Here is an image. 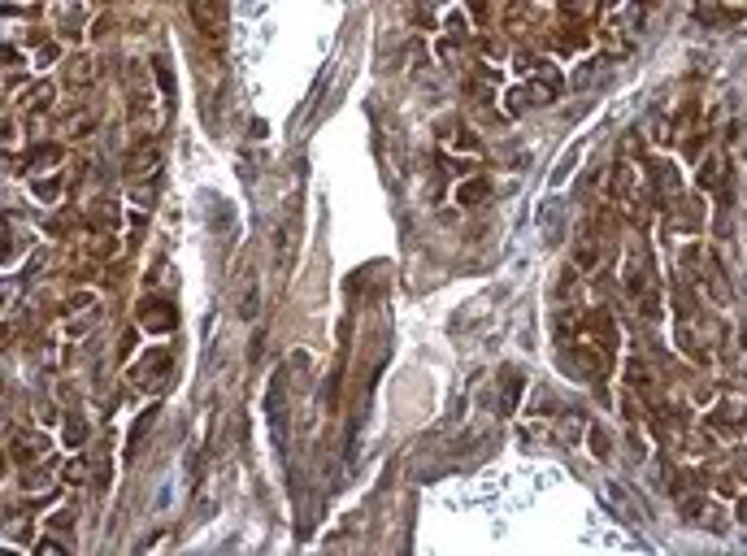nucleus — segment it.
<instances>
[{"mask_svg": "<svg viewBox=\"0 0 747 556\" xmlns=\"http://www.w3.org/2000/svg\"><path fill=\"white\" fill-rule=\"evenodd\" d=\"M53 161H61V144H44L35 153V166H53Z\"/></svg>", "mask_w": 747, "mask_h": 556, "instance_id": "nucleus-13", "label": "nucleus"}, {"mask_svg": "<svg viewBox=\"0 0 747 556\" xmlns=\"http://www.w3.org/2000/svg\"><path fill=\"white\" fill-rule=\"evenodd\" d=\"M187 9H191V22L200 26L204 40H222V31H226V0H187Z\"/></svg>", "mask_w": 747, "mask_h": 556, "instance_id": "nucleus-1", "label": "nucleus"}, {"mask_svg": "<svg viewBox=\"0 0 747 556\" xmlns=\"http://www.w3.org/2000/svg\"><path fill=\"white\" fill-rule=\"evenodd\" d=\"M35 556H66V548H61V544H53V539H44V544L35 548Z\"/></svg>", "mask_w": 747, "mask_h": 556, "instance_id": "nucleus-18", "label": "nucleus"}, {"mask_svg": "<svg viewBox=\"0 0 747 556\" xmlns=\"http://www.w3.org/2000/svg\"><path fill=\"white\" fill-rule=\"evenodd\" d=\"M265 417H270V426H274V435L283 439V422H287V374L279 370L270 379V396H265Z\"/></svg>", "mask_w": 747, "mask_h": 556, "instance_id": "nucleus-3", "label": "nucleus"}, {"mask_svg": "<svg viewBox=\"0 0 747 556\" xmlns=\"http://www.w3.org/2000/svg\"><path fill=\"white\" fill-rule=\"evenodd\" d=\"M534 101L539 105H547V101H556V92H561V78H556V70L552 65H539V78H534Z\"/></svg>", "mask_w": 747, "mask_h": 556, "instance_id": "nucleus-5", "label": "nucleus"}, {"mask_svg": "<svg viewBox=\"0 0 747 556\" xmlns=\"http://www.w3.org/2000/svg\"><path fill=\"white\" fill-rule=\"evenodd\" d=\"M83 130H91V113H87V118H74V122H70V135H83Z\"/></svg>", "mask_w": 747, "mask_h": 556, "instance_id": "nucleus-19", "label": "nucleus"}, {"mask_svg": "<svg viewBox=\"0 0 747 556\" xmlns=\"http://www.w3.org/2000/svg\"><path fill=\"white\" fill-rule=\"evenodd\" d=\"M148 170H157V144L152 139L131 153V174H148Z\"/></svg>", "mask_w": 747, "mask_h": 556, "instance_id": "nucleus-9", "label": "nucleus"}, {"mask_svg": "<svg viewBox=\"0 0 747 556\" xmlns=\"http://www.w3.org/2000/svg\"><path fill=\"white\" fill-rule=\"evenodd\" d=\"M91 226H96V231H113V226H122V209L113 200H100L91 209Z\"/></svg>", "mask_w": 747, "mask_h": 556, "instance_id": "nucleus-7", "label": "nucleus"}, {"mask_svg": "<svg viewBox=\"0 0 747 556\" xmlns=\"http://www.w3.org/2000/svg\"><path fill=\"white\" fill-rule=\"evenodd\" d=\"M626 379H630V391H639V396H652V391H656V379H652V370H647L643 361H630Z\"/></svg>", "mask_w": 747, "mask_h": 556, "instance_id": "nucleus-6", "label": "nucleus"}, {"mask_svg": "<svg viewBox=\"0 0 747 556\" xmlns=\"http://www.w3.org/2000/svg\"><path fill=\"white\" fill-rule=\"evenodd\" d=\"M53 526H57V530H70V526H74V513H57Z\"/></svg>", "mask_w": 747, "mask_h": 556, "instance_id": "nucleus-21", "label": "nucleus"}, {"mask_svg": "<svg viewBox=\"0 0 747 556\" xmlns=\"http://www.w3.org/2000/svg\"><path fill=\"white\" fill-rule=\"evenodd\" d=\"M591 448H595V456H599V461H608V452H613V444H608V435H604V431H599V426L591 431Z\"/></svg>", "mask_w": 747, "mask_h": 556, "instance_id": "nucleus-12", "label": "nucleus"}, {"mask_svg": "<svg viewBox=\"0 0 747 556\" xmlns=\"http://www.w3.org/2000/svg\"><path fill=\"white\" fill-rule=\"evenodd\" d=\"M66 83H70V87H83V83H91V61H87V57H74V61H70V74H66Z\"/></svg>", "mask_w": 747, "mask_h": 556, "instance_id": "nucleus-11", "label": "nucleus"}, {"mask_svg": "<svg viewBox=\"0 0 747 556\" xmlns=\"http://www.w3.org/2000/svg\"><path fill=\"white\" fill-rule=\"evenodd\" d=\"M139 322L148 326V331L166 335V331H174L178 318H174V304H166V300H143V304H139Z\"/></svg>", "mask_w": 747, "mask_h": 556, "instance_id": "nucleus-4", "label": "nucleus"}, {"mask_svg": "<svg viewBox=\"0 0 747 556\" xmlns=\"http://www.w3.org/2000/svg\"><path fill=\"white\" fill-rule=\"evenodd\" d=\"M48 101H53V87H48V83L30 92V109H48Z\"/></svg>", "mask_w": 747, "mask_h": 556, "instance_id": "nucleus-14", "label": "nucleus"}, {"mask_svg": "<svg viewBox=\"0 0 747 556\" xmlns=\"http://www.w3.org/2000/svg\"><path fill=\"white\" fill-rule=\"evenodd\" d=\"M486 196H491V183H486V178H474V183H461L457 200H461V205H482Z\"/></svg>", "mask_w": 747, "mask_h": 556, "instance_id": "nucleus-10", "label": "nucleus"}, {"mask_svg": "<svg viewBox=\"0 0 747 556\" xmlns=\"http://www.w3.org/2000/svg\"><path fill=\"white\" fill-rule=\"evenodd\" d=\"M739 517H743V521H747V500H743V504H739Z\"/></svg>", "mask_w": 747, "mask_h": 556, "instance_id": "nucleus-22", "label": "nucleus"}, {"mask_svg": "<svg viewBox=\"0 0 747 556\" xmlns=\"http://www.w3.org/2000/svg\"><path fill=\"white\" fill-rule=\"evenodd\" d=\"M48 452H53V444H48L44 435L22 431V435H13V439H9V456H13L18 465H35V461H44Z\"/></svg>", "mask_w": 747, "mask_h": 556, "instance_id": "nucleus-2", "label": "nucleus"}, {"mask_svg": "<svg viewBox=\"0 0 747 556\" xmlns=\"http://www.w3.org/2000/svg\"><path fill=\"white\" fill-rule=\"evenodd\" d=\"M66 439H70V444H83V426H78V422H70V426H66Z\"/></svg>", "mask_w": 747, "mask_h": 556, "instance_id": "nucleus-20", "label": "nucleus"}, {"mask_svg": "<svg viewBox=\"0 0 747 556\" xmlns=\"http://www.w3.org/2000/svg\"><path fill=\"white\" fill-rule=\"evenodd\" d=\"M57 191H61V178H53V183H35V196H39V200H53Z\"/></svg>", "mask_w": 747, "mask_h": 556, "instance_id": "nucleus-16", "label": "nucleus"}, {"mask_svg": "<svg viewBox=\"0 0 747 556\" xmlns=\"http://www.w3.org/2000/svg\"><path fill=\"white\" fill-rule=\"evenodd\" d=\"M166 374H170V352L161 348V352L152 356V361H143V370H139V383H143V387H152V379H166Z\"/></svg>", "mask_w": 747, "mask_h": 556, "instance_id": "nucleus-8", "label": "nucleus"}, {"mask_svg": "<svg viewBox=\"0 0 747 556\" xmlns=\"http://www.w3.org/2000/svg\"><path fill=\"white\" fill-rule=\"evenodd\" d=\"M66 309L74 313V309H91V291H74V296L66 300Z\"/></svg>", "mask_w": 747, "mask_h": 556, "instance_id": "nucleus-17", "label": "nucleus"}, {"mask_svg": "<svg viewBox=\"0 0 747 556\" xmlns=\"http://www.w3.org/2000/svg\"><path fill=\"white\" fill-rule=\"evenodd\" d=\"M700 183H704V187H717V183H721V174H717V161H704V174H700Z\"/></svg>", "mask_w": 747, "mask_h": 556, "instance_id": "nucleus-15", "label": "nucleus"}]
</instances>
